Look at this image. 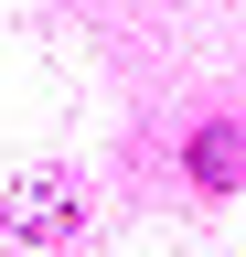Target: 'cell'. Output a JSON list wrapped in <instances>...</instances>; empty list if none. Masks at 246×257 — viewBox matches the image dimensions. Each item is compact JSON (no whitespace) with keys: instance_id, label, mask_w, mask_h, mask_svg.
Segmentation results:
<instances>
[{"instance_id":"cell-1","label":"cell","mask_w":246,"mask_h":257,"mask_svg":"<svg viewBox=\"0 0 246 257\" xmlns=\"http://www.w3.org/2000/svg\"><path fill=\"white\" fill-rule=\"evenodd\" d=\"M65 225H75V172H33V182L11 193V236H33V246H54Z\"/></svg>"}]
</instances>
